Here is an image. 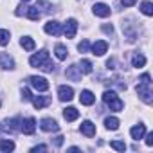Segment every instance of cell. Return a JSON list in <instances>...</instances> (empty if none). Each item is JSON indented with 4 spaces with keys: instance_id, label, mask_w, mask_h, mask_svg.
Returning <instances> with one entry per match:
<instances>
[{
    "instance_id": "obj_1",
    "label": "cell",
    "mask_w": 153,
    "mask_h": 153,
    "mask_svg": "<svg viewBox=\"0 0 153 153\" xmlns=\"http://www.w3.org/2000/svg\"><path fill=\"white\" fill-rule=\"evenodd\" d=\"M137 94H139V97L146 105H151V101H153V90H151V78H149V74H142L140 76V79L137 83Z\"/></svg>"
},
{
    "instance_id": "obj_2",
    "label": "cell",
    "mask_w": 153,
    "mask_h": 153,
    "mask_svg": "<svg viewBox=\"0 0 153 153\" xmlns=\"http://www.w3.org/2000/svg\"><path fill=\"white\" fill-rule=\"evenodd\" d=\"M29 63H31V67H34V68H42V70H45V72H52V70L56 68L54 63H51V59H49V52H47V51H40V52L33 54V56L29 58Z\"/></svg>"
},
{
    "instance_id": "obj_3",
    "label": "cell",
    "mask_w": 153,
    "mask_h": 153,
    "mask_svg": "<svg viewBox=\"0 0 153 153\" xmlns=\"http://www.w3.org/2000/svg\"><path fill=\"white\" fill-rule=\"evenodd\" d=\"M103 101H105V105H106L110 110H114V112H121L123 106H124V103L119 99V96H117L114 90H106V92L103 94Z\"/></svg>"
},
{
    "instance_id": "obj_4",
    "label": "cell",
    "mask_w": 153,
    "mask_h": 153,
    "mask_svg": "<svg viewBox=\"0 0 153 153\" xmlns=\"http://www.w3.org/2000/svg\"><path fill=\"white\" fill-rule=\"evenodd\" d=\"M29 83H31V87H33L34 90H38V92L49 90V81H47L45 78H42V76H31V78H29Z\"/></svg>"
},
{
    "instance_id": "obj_5",
    "label": "cell",
    "mask_w": 153,
    "mask_h": 153,
    "mask_svg": "<svg viewBox=\"0 0 153 153\" xmlns=\"http://www.w3.org/2000/svg\"><path fill=\"white\" fill-rule=\"evenodd\" d=\"M20 130L25 133V135H33L34 130H36V121L33 117H27V119H20Z\"/></svg>"
},
{
    "instance_id": "obj_6",
    "label": "cell",
    "mask_w": 153,
    "mask_h": 153,
    "mask_svg": "<svg viewBox=\"0 0 153 153\" xmlns=\"http://www.w3.org/2000/svg\"><path fill=\"white\" fill-rule=\"evenodd\" d=\"M76 33H78V20H76V18H68L65 27H63V34L67 38H74Z\"/></svg>"
},
{
    "instance_id": "obj_7",
    "label": "cell",
    "mask_w": 153,
    "mask_h": 153,
    "mask_svg": "<svg viewBox=\"0 0 153 153\" xmlns=\"http://www.w3.org/2000/svg\"><path fill=\"white\" fill-rule=\"evenodd\" d=\"M65 74H67V78L70 81H81V74L83 72L79 70V65H70V67H67Z\"/></svg>"
},
{
    "instance_id": "obj_8",
    "label": "cell",
    "mask_w": 153,
    "mask_h": 153,
    "mask_svg": "<svg viewBox=\"0 0 153 153\" xmlns=\"http://www.w3.org/2000/svg\"><path fill=\"white\" fill-rule=\"evenodd\" d=\"M43 29H45L47 34H52V36H59L61 34V24L56 22V20H49Z\"/></svg>"
},
{
    "instance_id": "obj_9",
    "label": "cell",
    "mask_w": 153,
    "mask_h": 153,
    "mask_svg": "<svg viewBox=\"0 0 153 153\" xmlns=\"http://www.w3.org/2000/svg\"><path fill=\"white\" fill-rule=\"evenodd\" d=\"M58 97H59V101H72V97H74V90H72V87H67V85H61L59 88H58Z\"/></svg>"
},
{
    "instance_id": "obj_10",
    "label": "cell",
    "mask_w": 153,
    "mask_h": 153,
    "mask_svg": "<svg viewBox=\"0 0 153 153\" xmlns=\"http://www.w3.org/2000/svg\"><path fill=\"white\" fill-rule=\"evenodd\" d=\"M40 128H42L43 131H58V130H59V124H58L54 119L45 117V119L40 121Z\"/></svg>"
},
{
    "instance_id": "obj_11",
    "label": "cell",
    "mask_w": 153,
    "mask_h": 153,
    "mask_svg": "<svg viewBox=\"0 0 153 153\" xmlns=\"http://www.w3.org/2000/svg\"><path fill=\"white\" fill-rule=\"evenodd\" d=\"M0 67L6 70H13L15 68V59L13 56H9L7 52H0Z\"/></svg>"
},
{
    "instance_id": "obj_12",
    "label": "cell",
    "mask_w": 153,
    "mask_h": 153,
    "mask_svg": "<svg viewBox=\"0 0 153 153\" xmlns=\"http://www.w3.org/2000/svg\"><path fill=\"white\" fill-rule=\"evenodd\" d=\"M20 128V119L16 117V119H6L4 123H2V131H6V133H11L13 130H18Z\"/></svg>"
},
{
    "instance_id": "obj_13",
    "label": "cell",
    "mask_w": 153,
    "mask_h": 153,
    "mask_svg": "<svg viewBox=\"0 0 153 153\" xmlns=\"http://www.w3.org/2000/svg\"><path fill=\"white\" fill-rule=\"evenodd\" d=\"M92 11H94V15H96V16H101V18L110 16V7H108L106 4H103V2L96 4V6L92 7Z\"/></svg>"
},
{
    "instance_id": "obj_14",
    "label": "cell",
    "mask_w": 153,
    "mask_h": 153,
    "mask_svg": "<svg viewBox=\"0 0 153 153\" xmlns=\"http://www.w3.org/2000/svg\"><path fill=\"white\" fill-rule=\"evenodd\" d=\"M90 49H92V54H96V56H103V54L108 51V43H106L105 40H97Z\"/></svg>"
},
{
    "instance_id": "obj_15",
    "label": "cell",
    "mask_w": 153,
    "mask_h": 153,
    "mask_svg": "<svg viewBox=\"0 0 153 153\" xmlns=\"http://www.w3.org/2000/svg\"><path fill=\"white\" fill-rule=\"evenodd\" d=\"M79 130H81V133L87 135V137H94V135H96V124H94L92 121H83Z\"/></svg>"
},
{
    "instance_id": "obj_16",
    "label": "cell",
    "mask_w": 153,
    "mask_h": 153,
    "mask_svg": "<svg viewBox=\"0 0 153 153\" xmlns=\"http://www.w3.org/2000/svg\"><path fill=\"white\" fill-rule=\"evenodd\" d=\"M79 101H81V105H85V106H90V105H94V101H96V96H94L90 90H83V92H81V96H79Z\"/></svg>"
},
{
    "instance_id": "obj_17",
    "label": "cell",
    "mask_w": 153,
    "mask_h": 153,
    "mask_svg": "<svg viewBox=\"0 0 153 153\" xmlns=\"http://www.w3.org/2000/svg\"><path fill=\"white\" fill-rule=\"evenodd\" d=\"M63 117L67 119V121H76V119H78L79 117V110L78 108H74V106H68V108H65L63 110Z\"/></svg>"
},
{
    "instance_id": "obj_18",
    "label": "cell",
    "mask_w": 153,
    "mask_h": 153,
    "mask_svg": "<svg viewBox=\"0 0 153 153\" xmlns=\"http://www.w3.org/2000/svg\"><path fill=\"white\" fill-rule=\"evenodd\" d=\"M49 103H51V99H49L47 96H36V97H33V105H34V108H38V110L45 108Z\"/></svg>"
},
{
    "instance_id": "obj_19",
    "label": "cell",
    "mask_w": 153,
    "mask_h": 153,
    "mask_svg": "<svg viewBox=\"0 0 153 153\" xmlns=\"http://www.w3.org/2000/svg\"><path fill=\"white\" fill-rule=\"evenodd\" d=\"M130 133H131V139L139 140V139L144 137V133H146V126H144V124H137V126H133V128L130 130Z\"/></svg>"
},
{
    "instance_id": "obj_20",
    "label": "cell",
    "mask_w": 153,
    "mask_h": 153,
    "mask_svg": "<svg viewBox=\"0 0 153 153\" xmlns=\"http://www.w3.org/2000/svg\"><path fill=\"white\" fill-rule=\"evenodd\" d=\"M131 65H133L135 68L144 67V65H146V56H144V54H140V52H135V54H133V58H131Z\"/></svg>"
},
{
    "instance_id": "obj_21",
    "label": "cell",
    "mask_w": 153,
    "mask_h": 153,
    "mask_svg": "<svg viewBox=\"0 0 153 153\" xmlns=\"http://www.w3.org/2000/svg\"><path fill=\"white\" fill-rule=\"evenodd\" d=\"M20 45H22L25 51H34V47H36V43H34V40H33L31 36H24V38L20 40Z\"/></svg>"
},
{
    "instance_id": "obj_22",
    "label": "cell",
    "mask_w": 153,
    "mask_h": 153,
    "mask_svg": "<svg viewBox=\"0 0 153 153\" xmlns=\"http://www.w3.org/2000/svg\"><path fill=\"white\" fill-rule=\"evenodd\" d=\"M119 124H121V121H119L117 117H106V119H105V126H106V130H117Z\"/></svg>"
},
{
    "instance_id": "obj_23",
    "label": "cell",
    "mask_w": 153,
    "mask_h": 153,
    "mask_svg": "<svg viewBox=\"0 0 153 153\" xmlns=\"http://www.w3.org/2000/svg\"><path fill=\"white\" fill-rule=\"evenodd\" d=\"M15 149V142L13 140H9V139H2L0 140V151H13Z\"/></svg>"
},
{
    "instance_id": "obj_24",
    "label": "cell",
    "mask_w": 153,
    "mask_h": 153,
    "mask_svg": "<svg viewBox=\"0 0 153 153\" xmlns=\"http://www.w3.org/2000/svg\"><path fill=\"white\" fill-rule=\"evenodd\" d=\"M54 52H56V58L58 59H67V54H68V51H67V47L65 45H56V49H54Z\"/></svg>"
},
{
    "instance_id": "obj_25",
    "label": "cell",
    "mask_w": 153,
    "mask_h": 153,
    "mask_svg": "<svg viewBox=\"0 0 153 153\" xmlns=\"http://www.w3.org/2000/svg\"><path fill=\"white\" fill-rule=\"evenodd\" d=\"M25 15H27V18H29V20H38V18L42 16V13L38 11V7H36V6H34V7H27Z\"/></svg>"
},
{
    "instance_id": "obj_26",
    "label": "cell",
    "mask_w": 153,
    "mask_h": 153,
    "mask_svg": "<svg viewBox=\"0 0 153 153\" xmlns=\"http://www.w3.org/2000/svg\"><path fill=\"white\" fill-rule=\"evenodd\" d=\"M92 61L90 59H81V63H79V70L83 72V74H90L92 72Z\"/></svg>"
},
{
    "instance_id": "obj_27",
    "label": "cell",
    "mask_w": 153,
    "mask_h": 153,
    "mask_svg": "<svg viewBox=\"0 0 153 153\" xmlns=\"http://www.w3.org/2000/svg\"><path fill=\"white\" fill-rule=\"evenodd\" d=\"M140 11H142L146 16H151V15H153V4L149 2V0H146V2L140 4Z\"/></svg>"
},
{
    "instance_id": "obj_28",
    "label": "cell",
    "mask_w": 153,
    "mask_h": 153,
    "mask_svg": "<svg viewBox=\"0 0 153 153\" xmlns=\"http://www.w3.org/2000/svg\"><path fill=\"white\" fill-rule=\"evenodd\" d=\"M9 40H11V34H9V31L7 29H0V45H7L9 43Z\"/></svg>"
},
{
    "instance_id": "obj_29",
    "label": "cell",
    "mask_w": 153,
    "mask_h": 153,
    "mask_svg": "<svg viewBox=\"0 0 153 153\" xmlns=\"http://www.w3.org/2000/svg\"><path fill=\"white\" fill-rule=\"evenodd\" d=\"M110 146H112L114 149H117V151H126V144H124L123 140H112Z\"/></svg>"
},
{
    "instance_id": "obj_30",
    "label": "cell",
    "mask_w": 153,
    "mask_h": 153,
    "mask_svg": "<svg viewBox=\"0 0 153 153\" xmlns=\"http://www.w3.org/2000/svg\"><path fill=\"white\" fill-rule=\"evenodd\" d=\"M88 49H90V43H88V40H83V42L78 45V51H79V52H88Z\"/></svg>"
},
{
    "instance_id": "obj_31",
    "label": "cell",
    "mask_w": 153,
    "mask_h": 153,
    "mask_svg": "<svg viewBox=\"0 0 153 153\" xmlns=\"http://www.w3.org/2000/svg\"><path fill=\"white\" fill-rule=\"evenodd\" d=\"M22 99H24V101L33 99V96H31V90H29V88H22Z\"/></svg>"
},
{
    "instance_id": "obj_32",
    "label": "cell",
    "mask_w": 153,
    "mask_h": 153,
    "mask_svg": "<svg viewBox=\"0 0 153 153\" xmlns=\"http://www.w3.org/2000/svg\"><path fill=\"white\" fill-rule=\"evenodd\" d=\"M101 29H103V33H106V34H112V33H114L112 24H110V25H108V24H105V25H101Z\"/></svg>"
},
{
    "instance_id": "obj_33",
    "label": "cell",
    "mask_w": 153,
    "mask_h": 153,
    "mask_svg": "<svg viewBox=\"0 0 153 153\" xmlns=\"http://www.w3.org/2000/svg\"><path fill=\"white\" fill-rule=\"evenodd\" d=\"M25 11H27V7H25V6H18V7H16V16L25 15Z\"/></svg>"
},
{
    "instance_id": "obj_34",
    "label": "cell",
    "mask_w": 153,
    "mask_h": 153,
    "mask_svg": "<svg viewBox=\"0 0 153 153\" xmlns=\"http://www.w3.org/2000/svg\"><path fill=\"white\" fill-rule=\"evenodd\" d=\"M135 2H137V0H121V4H123L124 7H131Z\"/></svg>"
},
{
    "instance_id": "obj_35",
    "label": "cell",
    "mask_w": 153,
    "mask_h": 153,
    "mask_svg": "<svg viewBox=\"0 0 153 153\" xmlns=\"http://www.w3.org/2000/svg\"><path fill=\"white\" fill-rule=\"evenodd\" d=\"M31 151H33V153H36V151H47V146H43V144H40V146H34Z\"/></svg>"
},
{
    "instance_id": "obj_36",
    "label": "cell",
    "mask_w": 153,
    "mask_h": 153,
    "mask_svg": "<svg viewBox=\"0 0 153 153\" xmlns=\"http://www.w3.org/2000/svg\"><path fill=\"white\" fill-rule=\"evenodd\" d=\"M146 144L148 146H153V133H148L146 135Z\"/></svg>"
},
{
    "instance_id": "obj_37",
    "label": "cell",
    "mask_w": 153,
    "mask_h": 153,
    "mask_svg": "<svg viewBox=\"0 0 153 153\" xmlns=\"http://www.w3.org/2000/svg\"><path fill=\"white\" fill-rule=\"evenodd\" d=\"M63 139H65L63 135H58V137L54 139V144H56V146H61V144H63Z\"/></svg>"
},
{
    "instance_id": "obj_38",
    "label": "cell",
    "mask_w": 153,
    "mask_h": 153,
    "mask_svg": "<svg viewBox=\"0 0 153 153\" xmlns=\"http://www.w3.org/2000/svg\"><path fill=\"white\" fill-rule=\"evenodd\" d=\"M24 2H29V0H24Z\"/></svg>"
},
{
    "instance_id": "obj_39",
    "label": "cell",
    "mask_w": 153,
    "mask_h": 153,
    "mask_svg": "<svg viewBox=\"0 0 153 153\" xmlns=\"http://www.w3.org/2000/svg\"><path fill=\"white\" fill-rule=\"evenodd\" d=\"M0 105H2V101H0Z\"/></svg>"
}]
</instances>
